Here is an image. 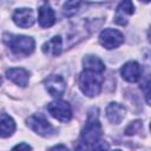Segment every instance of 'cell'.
<instances>
[{
  "label": "cell",
  "mask_w": 151,
  "mask_h": 151,
  "mask_svg": "<svg viewBox=\"0 0 151 151\" xmlns=\"http://www.w3.org/2000/svg\"><path fill=\"white\" fill-rule=\"evenodd\" d=\"M103 81L104 78L101 73L85 70L79 77V87L81 92L87 97H94L100 93Z\"/></svg>",
  "instance_id": "cell-1"
},
{
  "label": "cell",
  "mask_w": 151,
  "mask_h": 151,
  "mask_svg": "<svg viewBox=\"0 0 151 151\" xmlns=\"http://www.w3.org/2000/svg\"><path fill=\"white\" fill-rule=\"evenodd\" d=\"M2 39H4V42L17 54L28 55L34 50V40L31 37L5 33Z\"/></svg>",
  "instance_id": "cell-2"
},
{
  "label": "cell",
  "mask_w": 151,
  "mask_h": 151,
  "mask_svg": "<svg viewBox=\"0 0 151 151\" xmlns=\"http://www.w3.org/2000/svg\"><path fill=\"white\" fill-rule=\"evenodd\" d=\"M101 136V125L99 123L98 116L91 114L81 131V139L85 144H93L94 142L99 140Z\"/></svg>",
  "instance_id": "cell-3"
},
{
  "label": "cell",
  "mask_w": 151,
  "mask_h": 151,
  "mask_svg": "<svg viewBox=\"0 0 151 151\" xmlns=\"http://www.w3.org/2000/svg\"><path fill=\"white\" fill-rule=\"evenodd\" d=\"M27 125L31 130L42 137H51L54 134L55 130L52 124L42 114H33L27 119Z\"/></svg>",
  "instance_id": "cell-4"
},
{
  "label": "cell",
  "mask_w": 151,
  "mask_h": 151,
  "mask_svg": "<svg viewBox=\"0 0 151 151\" xmlns=\"http://www.w3.org/2000/svg\"><path fill=\"white\" fill-rule=\"evenodd\" d=\"M47 110L51 116L59 122L66 123L72 118V107L67 101L64 100H54L47 105Z\"/></svg>",
  "instance_id": "cell-5"
},
{
  "label": "cell",
  "mask_w": 151,
  "mask_h": 151,
  "mask_svg": "<svg viewBox=\"0 0 151 151\" xmlns=\"http://www.w3.org/2000/svg\"><path fill=\"white\" fill-rule=\"evenodd\" d=\"M123 41H124L123 33L113 28H106L101 31L99 34V42L101 44V46H104L107 50L117 48L123 44Z\"/></svg>",
  "instance_id": "cell-6"
},
{
  "label": "cell",
  "mask_w": 151,
  "mask_h": 151,
  "mask_svg": "<svg viewBox=\"0 0 151 151\" xmlns=\"http://www.w3.org/2000/svg\"><path fill=\"white\" fill-rule=\"evenodd\" d=\"M45 87L52 97H61L66 90V83L61 76L52 74L45 79Z\"/></svg>",
  "instance_id": "cell-7"
},
{
  "label": "cell",
  "mask_w": 151,
  "mask_h": 151,
  "mask_svg": "<svg viewBox=\"0 0 151 151\" xmlns=\"http://www.w3.org/2000/svg\"><path fill=\"white\" fill-rule=\"evenodd\" d=\"M13 21L22 28H28L34 24V15L31 8H18L13 14Z\"/></svg>",
  "instance_id": "cell-8"
},
{
  "label": "cell",
  "mask_w": 151,
  "mask_h": 151,
  "mask_svg": "<svg viewBox=\"0 0 151 151\" xmlns=\"http://www.w3.org/2000/svg\"><path fill=\"white\" fill-rule=\"evenodd\" d=\"M134 12V6L131 1H123L118 5L117 11H116V17H114V21L118 25H126L129 17L131 14H133Z\"/></svg>",
  "instance_id": "cell-9"
},
{
  "label": "cell",
  "mask_w": 151,
  "mask_h": 151,
  "mask_svg": "<svg viewBox=\"0 0 151 151\" xmlns=\"http://www.w3.org/2000/svg\"><path fill=\"white\" fill-rule=\"evenodd\" d=\"M120 73H122V77L126 81H129V83H136L140 78L142 70H140V66H139L138 63H136V61H129V63H126L122 67Z\"/></svg>",
  "instance_id": "cell-10"
},
{
  "label": "cell",
  "mask_w": 151,
  "mask_h": 151,
  "mask_svg": "<svg viewBox=\"0 0 151 151\" xmlns=\"http://www.w3.org/2000/svg\"><path fill=\"white\" fill-rule=\"evenodd\" d=\"M6 76L9 80H12L14 84L25 87L28 84V79H29V74L25 68L21 67H14V68H9L6 71Z\"/></svg>",
  "instance_id": "cell-11"
},
{
  "label": "cell",
  "mask_w": 151,
  "mask_h": 151,
  "mask_svg": "<svg viewBox=\"0 0 151 151\" xmlns=\"http://www.w3.org/2000/svg\"><path fill=\"white\" fill-rule=\"evenodd\" d=\"M39 15H38V20L41 27H51L54 21H55V15H54V11L52 9V7L45 2L42 6H40L39 8Z\"/></svg>",
  "instance_id": "cell-12"
},
{
  "label": "cell",
  "mask_w": 151,
  "mask_h": 151,
  "mask_svg": "<svg viewBox=\"0 0 151 151\" xmlns=\"http://www.w3.org/2000/svg\"><path fill=\"white\" fill-rule=\"evenodd\" d=\"M125 107L118 103H111L106 107V117L113 124H119L125 116Z\"/></svg>",
  "instance_id": "cell-13"
},
{
  "label": "cell",
  "mask_w": 151,
  "mask_h": 151,
  "mask_svg": "<svg viewBox=\"0 0 151 151\" xmlns=\"http://www.w3.org/2000/svg\"><path fill=\"white\" fill-rule=\"evenodd\" d=\"M61 50H63V41H61V37L59 35L53 37L51 40H48L42 45V52L51 57L59 55L61 53Z\"/></svg>",
  "instance_id": "cell-14"
},
{
  "label": "cell",
  "mask_w": 151,
  "mask_h": 151,
  "mask_svg": "<svg viewBox=\"0 0 151 151\" xmlns=\"http://www.w3.org/2000/svg\"><path fill=\"white\" fill-rule=\"evenodd\" d=\"M15 131V123L8 114L4 113L0 116V137L7 138Z\"/></svg>",
  "instance_id": "cell-15"
},
{
  "label": "cell",
  "mask_w": 151,
  "mask_h": 151,
  "mask_svg": "<svg viewBox=\"0 0 151 151\" xmlns=\"http://www.w3.org/2000/svg\"><path fill=\"white\" fill-rule=\"evenodd\" d=\"M83 64L86 71H92V72H97V73H101L105 70V65L104 63L96 55H85V58L83 59Z\"/></svg>",
  "instance_id": "cell-16"
},
{
  "label": "cell",
  "mask_w": 151,
  "mask_h": 151,
  "mask_svg": "<svg viewBox=\"0 0 151 151\" xmlns=\"http://www.w3.org/2000/svg\"><path fill=\"white\" fill-rule=\"evenodd\" d=\"M80 5H81V2H79V1H68V2H66L64 5V14L66 17L74 15L78 12Z\"/></svg>",
  "instance_id": "cell-17"
},
{
  "label": "cell",
  "mask_w": 151,
  "mask_h": 151,
  "mask_svg": "<svg viewBox=\"0 0 151 151\" xmlns=\"http://www.w3.org/2000/svg\"><path fill=\"white\" fill-rule=\"evenodd\" d=\"M140 127H142V122H140V120H136V122H133L132 124H130V125L126 127L125 133H126L127 136L134 134L136 132H138V131L140 130Z\"/></svg>",
  "instance_id": "cell-18"
},
{
  "label": "cell",
  "mask_w": 151,
  "mask_h": 151,
  "mask_svg": "<svg viewBox=\"0 0 151 151\" xmlns=\"http://www.w3.org/2000/svg\"><path fill=\"white\" fill-rule=\"evenodd\" d=\"M92 151H109V144L105 140H97L92 144Z\"/></svg>",
  "instance_id": "cell-19"
},
{
  "label": "cell",
  "mask_w": 151,
  "mask_h": 151,
  "mask_svg": "<svg viewBox=\"0 0 151 151\" xmlns=\"http://www.w3.org/2000/svg\"><path fill=\"white\" fill-rule=\"evenodd\" d=\"M12 151H32V147L26 143H20L18 145H15L12 149Z\"/></svg>",
  "instance_id": "cell-20"
},
{
  "label": "cell",
  "mask_w": 151,
  "mask_h": 151,
  "mask_svg": "<svg viewBox=\"0 0 151 151\" xmlns=\"http://www.w3.org/2000/svg\"><path fill=\"white\" fill-rule=\"evenodd\" d=\"M48 151H68V149L65 146V145H55V146H53V147H51Z\"/></svg>",
  "instance_id": "cell-21"
},
{
  "label": "cell",
  "mask_w": 151,
  "mask_h": 151,
  "mask_svg": "<svg viewBox=\"0 0 151 151\" xmlns=\"http://www.w3.org/2000/svg\"><path fill=\"white\" fill-rule=\"evenodd\" d=\"M74 151H86V149L80 144V145H78V146L76 147V150H74Z\"/></svg>",
  "instance_id": "cell-22"
},
{
  "label": "cell",
  "mask_w": 151,
  "mask_h": 151,
  "mask_svg": "<svg viewBox=\"0 0 151 151\" xmlns=\"http://www.w3.org/2000/svg\"><path fill=\"white\" fill-rule=\"evenodd\" d=\"M113 151H120V150H113Z\"/></svg>",
  "instance_id": "cell-23"
},
{
  "label": "cell",
  "mask_w": 151,
  "mask_h": 151,
  "mask_svg": "<svg viewBox=\"0 0 151 151\" xmlns=\"http://www.w3.org/2000/svg\"><path fill=\"white\" fill-rule=\"evenodd\" d=\"M0 84H1V77H0Z\"/></svg>",
  "instance_id": "cell-24"
}]
</instances>
